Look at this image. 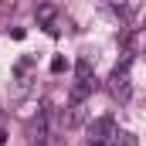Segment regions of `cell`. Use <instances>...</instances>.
I'll use <instances>...</instances> for the list:
<instances>
[{"instance_id":"1","label":"cell","mask_w":146,"mask_h":146,"mask_svg":"<svg viewBox=\"0 0 146 146\" xmlns=\"http://www.w3.org/2000/svg\"><path fill=\"white\" fill-rule=\"evenodd\" d=\"M112 136H115L112 115H99L88 122V143H112Z\"/></svg>"},{"instance_id":"2","label":"cell","mask_w":146,"mask_h":146,"mask_svg":"<svg viewBox=\"0 0 146 146\" xmlns=\"http://www.w3.org/2000/svg\"><path fill=\"white\" fill-rule=\"evenodd\" d=\"M126 68H129V61H122V65L112 72V95L122 99V102L129 99V72H126Z\"/></svg>"},{"instance_id":"3","label":"cell","mask_w":146,"mask_h":146,"mask_svg":"<svg viewBox=\"0 0 146 146\" xmlns=\"http://www.w3.org/2000/svg\"><path fill=\"white\" fill-rule=\"evenodd\" d=\"M85 122V109H82V102H72V109H68V115H61V126H82Z\"/></svg>"},{"instance_id":"4","label":"cell","mask_w":146,"mask_h":146,"mask_svg":"<svg viewBox=\"0 0 146 146\" xmlns=\"http://www.w3.org/2000/svg\"><path fill=\"white\" fill-rule=\"evenodd\" d=\"M54 17H58V10H54L51 3H44V7H37V24H44L48 31H58V27H54Z\"/></svg>"},{"instance_id":"5","label":"cell","mask_w":146,"mask_h":146,"mask_svg":"<svg viewBox=\"0 0 146 146\" xmlns=\"http://www.w3.org/2000/svg\"><path fill=\"white\" fill-rule=\"evenodd\" d=\"M115 146H139V139L133 133H115Z\"/></svg>"},{"instance_id":"6","label":"cell","mask_w":146,"mask_h":146,"mask_svg":"<svg viewBox=\"0 0 146 146\" xmlns=\"http://www.w3.org/2000/svg\"><path fill=\"white\" fill-rule=\"evenodd\" d=\"M3 143H7V133H3V129H0V146H3Z\"/></svg>"},{"instance_id":"7","label":"cell","mask_w":146,"mask_h":146,"mask_svg":"<svg viewBox=\"0 0 146 146\" xmlns=\"http://www.w3.org/2000/svg\"><path fill=\"white\" fill-rule=\"evenodd\" d=\"M88 146H109V143H88Z\"/></svg>"}]
</instances>
